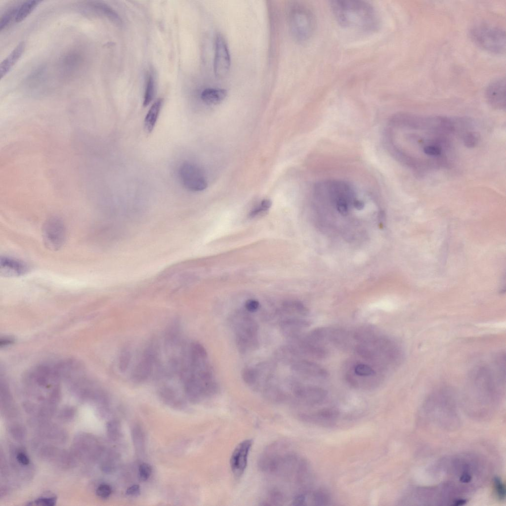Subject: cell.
<instances>
[{"mask_svg": "<svg viewBox=\"0 0 506 506\" xmlns=\"http://www.w3.org/2000/svg\"><path fill=\"white\" fill-rule=\"evenodd\" d=\"M258 463L260 470L270 477L295 484L301 492L309 488L311 475L307 463L283 443L269 446Z\"/></svg>", "mask_w": 506, "mask_h": 506, "instance_id": "cell-1", "label": "cell"}, {"mask_svg": "<svg viewBox=\"0 0 506 506\" xmlns=\"http://www.w3.org/2000/svg\"><path fill=\"white\" fill-rule=\"evenodd\" d=\"M332 12L341 26L362 31L372 32L379 27L378 13L369 2L359 0H334L330 1Z\"/></svg>", "mask_w": 506, "mask_h": 506, "instance_id": "cell-2", "label": "cell"}, {"mask_svg": "<svg viewBox=\"0 0 506 506\" xmlns=\"http://www.w3.org/2000/svg\"><path fill=\"white\" fill-rule=\"evenodd\" d=\"M470 37L478 46L496 54L506 50V33L502 28L488 24H479L470 30Z\"/></svg>", "mask_w": 506, "mask_h": 506, "instance_id": "cell-3", "label": "cell"}, {"mask_svg": "<svg viewBox=\"0 0 506 506\" xmlns=\"http://www.w3.org/2000/svg\"><path fill=\"white\" fill-rule=\"evenodd\" d=\"M236 331V343L238 350L245 354L257 349L258 326L250 316L247 315L235 316L233 319Z\"/></svg>", "mask_w": 506, "mask_h": 506, "instance_id": "cell-4", "label": "cell"}, {"mask_svg": "<svg viewBox=\"0 0 506 506\" xmlns=\"http://www.w3.org/2000/svg\"><path fill=\"white\" fill-rule=\"evenodd\" d=\"M289 20L291 33L295 40L306 41L312 36L316 23L314 16L308 8L295 6L291 11Z\"/></svg>", "mask_w": 506, "mask_h": 506, "instance_id": "cell-5", "label": "cell"}, {"mask_svg": "<svg viewBox=\"0 0 506 506\" xmlns=\"http://www.w3.org/2000/svg\"><path fill=\"white\" fill-rule=\"evenodd\" d=\"M42 234L43 244L46 248L52 251H58L65 242L66 232L65 225L58 217H50L44 223Z\"/></svg>", "mask_w": 506, "mask_h": 506, "instance_id": "cell-6", "label": "cell"}, {"mask_svg": "<svg viewBox=\"0 0 506 506\" xmlns=\"http://www.w3.org/2000/svg\"><path fill=\"white\" fill-rule=\"evenodd\" d=\"M179 176L183 186L192 191H201L207 187V182L202 170L197 166L189 163L182 165L179 170Z\"/></svg>", "mask_w": 506, "mask_h": 506, "instance_id": "cell-7", "label": "cell"}, {"mask_svg": "<svg viewBox=\"0 0 506 506\" xmlns=\"http://www.w3.org/2000/svg\"><path fill=\"white\" fill-rule=\"evenodd\" d=\"M231 65V58L227 44L223 38L218 34L215 41V53L213 69L215 75L221 78L228 74Z\"/></svg>", "mask_w": 506, "mask_h": 506, "instance_id": "cell-8", "label": "cell"}, {"mask_svg": "<svg viewBox=\"0 0 506 506\" xmlns=\"http://www.w3.org/2000/svg\"><path fill=\"white\" fill-rule=\"evenodd\" d=\"M252 444V440H244L237 445L232 453L230 468L233 474L237 477L241 476L246 470Z\"/></svg>", "mask_w": 506, "mask_h": 506, "instance_id": "cell-9", "label": "cell"}, {"mask_svg": "<svg viewBox=\"0 0 506 506\" xmlns=\"http://www.w3.org/2000/svg\"><path fill=\"white\" fill-rule=\"evenodd\" d=\"M294 393L300 402L309 405L321 403L327 395V392L324 389L313 385L296 386L294 388Z\"/></svg>", "mask_w": 506, "mask_h": 506, "instance_id": "cell-10", "label": "cell"}, {"mask_svg": "<svg viewBox=\"0 0 506 506\" xmlns=\"http://www.w3.org/2000/svg\"><path fill=\"white\" fill-rule=\"evenodd\" d=\"M28 264L19 259L8 256L0 258V274L4 277H16L29 272Z\"/></svg>", "mask_w": 506, "mask_h": 506, "instance_id": "cell-11", "label": "cell"}, {"mask_svg": "<svg viewBox=\"0 0 506 506\" xmlns=\"http://www.w3.org/2000/svg\"><path fill=\"white\" fill-rule=\"evenodd\" d=\"M485 96L492 106L503 109L506 106V81L501 78L491 82L487 87Z\"/></svg>", "mask_w": 506, "mask_h": 506, "instance_id": "cell-12", "label": "cell"}, {"mask_svg": "<svg viewBox=\"0 0 506 506\" xmlns=\"http://www.w3.org/2000/svg\"><path fill=\"white\" fill-rule=\"evenodd\" d=\"M293 369L299 374L313 379H323L328 376L327 371L324 368L315 363L307 360H302L296 362L293 365Z\"/></svg>", "mask_w": 506, "mask_h": 506, "instance_id": "cell-13", "label": "cell"}, {"mask_svg": "<svg viewBox=\"0 0 506 506\" xmlns=\"http://www.w3.org/2000/svg\"><path fill=\"white\" fill-rule=\"evenodd\" d=\"M87 6L94 12L106 17L117 26L122 25L121 18L109 5L100 1H91L87 3Z\"/></svg>", "mask_w": 506, "mask_h": 506, "instance_id": "cell-14", "label": "cell"}, {"mask_svg": "<svg viewBox=\"0 0 506 506\" xmlns=\"http://www.w3.org/2000/svg\"><path fill=\"white\" fill-rule=\"evenodd\" d=\"M25 47V42H20L10 52V53L1 62L0 65V75L1 79L7 74L12 67L18 61L24 51Z\"/></svg>", "mask_w": 506, "mask_h": 506, "instance_id": "cell-15", "label": "cell"}, {"mask_svg": "<svg viewBox=\"0 0 506 506\" xmlns=\"http://www.w3.org/2000/svg\"><path fill=\"white\" fill-rule=\"evenodd\" d=\"M227 94V91L223 88H207L203 90L201 97L208 104L216 105L224 100Z\"/></svg>", "mask_w": 506, "mask_h": 506, "instance_id": "cell-16", "label": "cell"}, {"mask_svg": "<svg viewBox=\"0 0 506 506\" xmlns=\"http://www.w3.org/2000/svg\"><path fill=\"white\" fill-rule=\"evenodd\" d=\"M163 103L162 98H158L149 109L144 120V129L146 132L153 130Z\"/></svg>", "mask_w": 506, "mask_h": 506, "instance_id": "cell-17", "label": "cell"}, {"mask_svg": "<svg viewBox=\"0 0 506 506\" xmlns=\"http://www.w3.org/2000/svg\"><path fill=\"white\" fill-rule=\"evenodd\" d=\"M310 322L299 317H292L285 319L281 323V328L286 334L292 336L294 331L297 329L309 327Z\"/></svg>", "mask_w": 506, "mask_h": 506, "instance_id": "cell-18", "label": "cell"}, {"mask_svg": "<svg viewBox=\"0 0 506 506\" xmlns=\"http://www.w3.org/2000/svg\"><path fill=\"white\" fill-rule=\"evenodd\" d=\"M152 359V356L148 354L137 365L132 375L135 381L144 380L149 376L151 370Z\"/></svg>", "mask_w": 506, "mask_h": 506, "instance_id": "cell-19", "label": "cell"}, {"mask_svg": "<svg viewBox=\"0 0 506 506\" xmlns=\"http://www.w3.org/2000/svg\"><path fill=\"white\" fill-rule=\"evenodd\" d=\"M41 1L37 0H27L20 4L18 9L15 21L17 23L23 21L38 5Z\"/></svg>", "mask_w": 506, "mask_h": 506, "instance_id": "cell-20", "label": "cell"}, {"mask_svg": "<svg viewBox=\"0 0 506 506\" xmlns=\"http://www.w3.org/2000/svg\"><path fill=\"white\" fill-rule=\"evenodd\" d=\"M19 5L20 4L10 6L1 15L0 19V31L5 29L13 19L15 20Z\"/></svg>", "mask_w": 506, "mask_h": 506, "instance_id": "cell-21", "label": "cell"}, {"mask_svg": "<svg viewBox=\"0 0 506 506\" xmlns=\"http://www.w3.org/2000/svg\"><path fill=\"white\" fill-rule=\"evenodd\" d=\"M284 307L287 312L300 316H306L309 313L308 309L302 303L298 301L288 302Z\"/></svg>", "mask_w": 506, "mask_h": 506, "instance_id": "cell-22", "label": "cell"}, {"mask_svg": "<svg viewBox=\"0 0 506 506\" xmlns=\"http://www.w3.org/2000/svg\"><path fill=\"white\" fill-rule=\"evenodd\" d=\"M309 497L315 505L325 506L330 502L329 494L324 490H318L312 493L310 492Z\"/></svg>", "mask_w": 506, "mask_h": 506, "instance_id": "cell-23", "label": "cell"}, {"mask_svg": "<svg viewBox=\"0 0 506 506\" xmlns=\"http://www.w3.org/2000/svg\"><path fill=\"white\" fill-rule=\"evenodd\" d=\"M155 93V82L152 75H149L146 83L144 96L143 106L146 107L151 102Z\"/></svg>", "mask_w": 506, "mask_h": 506, "instance_id": "cell-24", "label": "cell"}, {"mask_svg": "<svg viewBox=\"0 0 506 506\" xmlns=\"http://www.w3.org/2000/svg\"><path fill=\"white\" fill-rule=\"evenodd\" d=\"M242 377L244 381L249 385H253L257 380V375L256 368L251 367L245 368L242 373Z\"/></svg>", "mask_w": 506, "mask_h": 506, "instance_id": "cell-25", "label": "cell"}, {"mask_svg": "<svg viewBox=\"0 0 506 506\" xmlns=\"http://www.w3.org/2000/svg\"><path fill=\"white\" fill-rule=\"evenodd\" d=\"M354 373L357 376L364 377H373L376 372L370 366L364 363H359L353 367Z\"/></svg>", "mask_w": 506, "mask_h": 506, "instance_id": "cell-26", "label": "cell"}, {"mask_svg": "<svg viewBox=\"0 0 506 506\" xmlns=\"http://www.w3.org/2000/svg\"><path fill=\"white\" fill-rule=\"evenodd\" d=\"M272 205V202L270 200L266 199L261 201L259 205L254 208L250 213V216L253 217L256 216L260 213L268 210Z\"/></svg>", "mask_w": 506, "mask_h": 506, "instance_id": "cell-27", "label": "cell"}, {"mask_svg": "<svg viewBox=\"0 0 506 506\" xmlns=\"http://www.w3.org/2000/svg\"><path fill=\"white\" fill-rule=\"evenodd\" d=\"M493 484L497 497L501 500H504L506 497V489L501 479L498 477H495Z\"/></svg>", "mask_w": 506, "mask_h": 506, "instance_id": "cell-28", "label": "cell"}, {"mask_svg": "<svg viewBox=\"0 0 506 506\" xmlns=\"http://www.w3.org/2000/svg\"><path fill=\"white\" fill-rule=\"evenodd\" d=\"M152 472V468L151 466L146 463L141 464L139 468V478L142 481H146L147 480Z\"/></svg>", "mask_w": 506, "mask_h": 506, "instance_id": "cell-29", "label": "cell"}, {"mask_svg": "<svg viewBox=\"0 0 506 506\" xmlns=\"http://www.w3.org/2000/svg\"><path fill=\"white\" fill-rule=\"evenodd\" d=\"M130 359V354L127 350L122 352L120 358L119 366L122 371H125L127 368Z\"/></svg>", "mask_w": 506, "mask_h": 506, "instance_id": "cell-30", "label": "cell"}, {"mask_svg": "<svg viewBox=\"0 0 506 506\" xmlns=\"http://www.w3.org/2000/svg\"><path fill=\"white\" fill-rule=\"evenodd\" d=\"M478 135L476 133L469 132L464 136V143L467 147H473L478 142Z\"/></svg>", "mask_w": 506, "mask_h": 506, "instance_id": "cell-31", "label": "cell"}, {"mask_svg": "<svg viewBox=\"0 0 506 506\" xmlns=\"http://www.w3.org/2000/svg\"><path fill=\"white\" fill-rule=\"evenodd\" d=\"M112 492V489L111 487L107 484H101L100 485L96 490L97 495L101 498H107L109 497Z\"/></svg>", "mask_w": 506, "mask_h": 506, "instance_id": "cell-32", "label": "cell"}, {"mask_svg": "<svg viewBox=\"0 0 506 506\" xmlns=\"http://www.w3.org/2000/svg\"><path fill=\"white\" fill-rule=\"evenodd\" d=\"M109 435L113 439H116L120 433V426L116 422H111L108 426Z\"/></svg>", "mask_w": 506, "mask_h": 506, "instance_id": "cell-33", "label": "cell"}, {"mask_svg": "<svg viewBox=\"0 0 506 506\" xmlns=\"http://www.w3.org/2000/svg\"><path fill=\"white\" fill-rule=\"evenodd\" d=\"M245 306L247 311L250 312H254L258 309L259 303L255 299H250L246 301Z\"/></svg>", "mask_w": 506, "mask_h": 506, "instance_id": "cell-34", "label": "cell"}, {"mask_svg": "<svg viewBox=\"0 0 506 506\" xmlns=\"http://www.w3.org/2000/svg\"><path fill=\"white\" fill-rule=\"evenodd\" d=\"M56 500L55 498H42L35 501V503L38 505L51 506L55 505Z\"/></svg>", "mask_w": 506, "mask_h": 506, "instance_id": "cell-35", "label": "cell"}, {"mask_svg": "<svg viewBox=\"0 0 506 506\" xmlns=\"http://www.w3.org/2000/svg\"><path fill=\"white\" fill-rule=\"evenodd\" d=\"M140 488L138 485H133L126 490V494L129 496H136L139 493Z\"/></svg>", "mask_w": 506, "mask_h": 506, "instance_id": "cell-36", "label": "cell"}, {"mask_svg": "<svg viewBox=\"0 0 506 506\" xmlns=\"http://www.w3.org/2000/svg\"><path fill=\"white\" fill-rule=\"evenodd\" d=\"M17 460L19 463L23 465H27L29 463L28 457L23 453H19L17 455Z\"/></svg>", "mask_w": 506, "mask_h": 506, "instance_id": "cell-37", "label": "cell"}, {"mask_svg": "<svg viewBox=\"0 0 506 506\" xmlns=\"http://www.w3.org/2000/svg\"><path fill=\"white\" fill-rule=\"evenodd\" d=\"M472 477L467 472H464L460 478V481L464 483H469L471 480Z\"/></svg>", "mask_w": 506, "mask_h": 506, "instance_id": "cell-38", "label": "cell"}, {"mask_svg": "<svg viewBox=\"0 0 506 506\" xmlns=\"http://www.w3.org/2000/svg\"><path fill=\"white\" fill-rule=\"evenodd\" d=\"M466 503V500L464 499H458L455 501L452 504L453 506H462L464 505Z\"/></svg>", "mask_w": 506, "mask_h": 506, "instance_id": "cell-39", "label": "cell"}]
</instances>
